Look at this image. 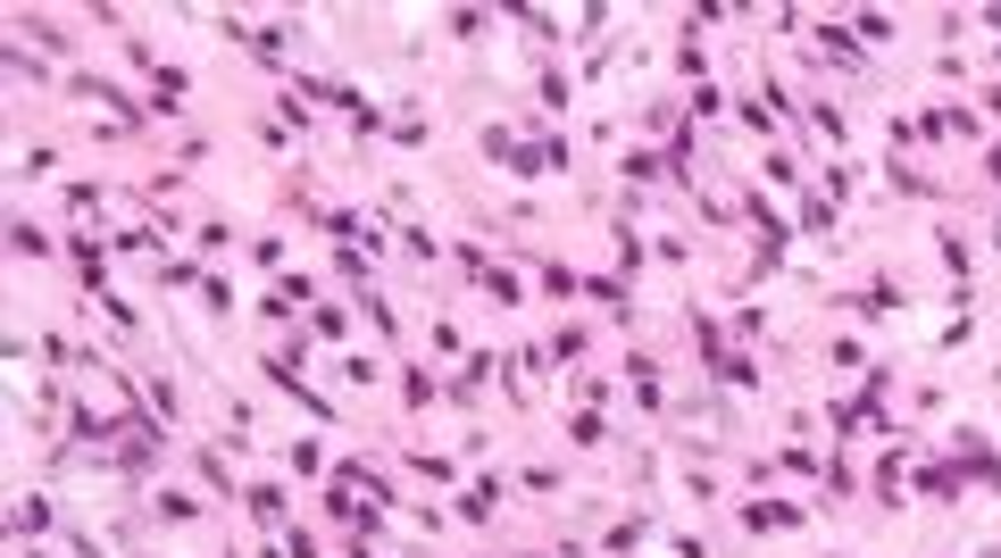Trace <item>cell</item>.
<instances>
[{
	"mask_svg": "<svg viewBox=\"0 0 1001 558\" xmlns=\"http://www.w3.org/2000/svg\"><path fill=\"white\" fill-rule=\"evenodd\" d=\"M42 525H67V517H58V501H42V492H25V501L9 508V541H18V550H25V541H34Z\"/></svg>",
	"mask_w": 1001,
	"mask_h": 558,
	"instance_id": "obj_1",
	"label": "cell"
},
{
	"mask_svg": "<svg viewBox=\"0 0 1001 558\" xmlns=\"http://www.w3.org/2000/svg\"><path fill=\"white\" fill-rule=\"evenodd\" d=\"M492 508H501V475H476V484H459V501H451V517L459 525H484Z\"/></svg>",
	"mask_w": 1001,
	"mask_h": 558,
	"instance_id": "obj_2",
	"label": "cell"
},
{
	"mask_svg": "<svg viewBox=\"0 0 1001 558\" xmlns=\"http://www.w3.org/2000/svg\"><path fill=\"white\" fill-rule=\"evenodd\" d=\"M243 508H251V525H292V501H284V484H243Z\"/></svg>",
	"mask_w": 1001,
	"mask_h": 558,
	"instance_id": "obj_3",
	"label": "cell"
},
{
	"mask_svg": "<svg viewBox=\"0 0 1001 558\" xmlns=\"http://www.w3.org/2000/svg\"><path fill=\"white\" fill-rule=\"evenodd\" d=\"M9 250L18 259H51V250H67V234H42L34 217H9Z\"/></svg>",
	"mask_w": 1001,
	"mask_h": 558,
	"instance_id": "obj_4",
	"label": "cell"
},
{
	"mask_svg": "<svg viewBox=\"0 0 1001 558\" xmlns=\"http://www.w3.org/2000/svg\"><path fill=\"white\" fill-rule=\"evenodd\" d=\"M794 217H801V234H843V217H834V201H827L818 184L794 192Z\"/></svg>",
	"mask_w": 1001,
	"mask_h": 558,
	"instance_id": "obj_5",
	"label": "cell"
},
{
	"mask_svg": "<svg viewBox=\"0 0 1001 558\" xmlns=\"http://www.w3.org/2000/svg\"><path fill=\"white\" fill-rule=\"evenodd\" d=\"M743 525L752 534H785V525H801V501H743Z\"/></svg>",
	"mask_w": 1001,
	"mask_h": 558,
	"instance_id": "obj_6",
	"label": "cell"
},
{
	"mask_svg": "<svg viewBox=\"0 0 1001 558\" xmlns=\"http://www.w3.org/2000/svg\"><path fill=\"white\" fill-rule=\"evenodd\" d=\"M567 442H576V450H601V442H609V409H593V400H585V409L567 417Z\"/></svg>",
	"mask_w": 1001,
	"mask_h": 558,
	"instance_id": "obj_7",
	"label": "cell"
},
{
	"mask_svg": "<svg viewBox=\"0 0 1001 558\" xmlns=\"http://www.w3.org/2000/svg\"><path fill=\"white\" fill-rule=\"evenodd\" d=\"M909 484L926 492V501H960V466H944V459H926L918 475H909Z\"/></svg>",
	"mask_w": 1001,
	"mask_h": 558,
	"instance_id": "obj_8",
	"label": "cell"
},
{
	"mask_svg": "<svg viewBox=\"0 0 1001 558\" xmlns=\"http://www.w3.org/2000/svg\"><path fill=\"white\" fill-rule=\"evenodd\" d=\"M759 175H768L776 192H810V175H801V159H794V150H768V159H759Z\"/></svg>",
	"mask_w": 1001,
	"mask_h": 558,
	"instance_id": "obj_9",
	"label": "cell"
},
{
	"mask_svg": "<svg viewBox=\"0 0 1001 558\" xmlns=\"http://www.w3.org/2000/svg\"><path fill=\"white\" fill-rule=\"evenodd\" d=\"M401 400H409V409H417V417L435 409V375L417 367V358H401Z\"/></svg>",
	"mask_w": 1001,
	"mask_h": 558,
	"instance_id": "obj_10",
	"label": "cell"
},
{
	"mask_svg": "<svg viewBox=\"0 0 1001 558\" xmlns=\"http://www.w3.org/2000/svg\"><path fill=\"white\" fill-rule=\"evenodd\" d=\"M642 534H651V517H626V525H609V534H601V558H626Z\"/></svg>",
	"mask_w": 1001,
	"mask_h": 558,
	"instance_id": "obj_11",
	"label": "cell"
},
{
	"mask_svg": "<svg viewBox=\"0 0 1001 558\" xmlns=\"http://www.w3.org/2000/svg\"><path fill=\"white\" fill-rule=\"evenodd\" d=\"M585 351H593V334H585V325H567V334L551 342L543 358H551V367H576V358H585Z\"/></svg>",
	"mask_w": 1001,
	"mask_h": 558,
	"instance_id": "obj_12",
	"label": "cell"
},
{
	"mask_svg": "<svg viewBox=\"0 0 1001 558\" xmlns=\"http://www.w3.org/2000/svg\"><path fill=\"white\" fill-rule=\"evenodd\" d=\"M342 384H384V358L376 351H342Z\"/></svg>",
	"mask_w": 1001,
	"mask_h": 558,
	"instance_id": "obj_13",
	"label": "cell"
},
{
	"mask_svg": "<svg viewBox=\"0 0 1001 558\" xmlns=\"http://www.w3.org/2000/svg\"><path fill=\"white\" fill-rule=\"evenodd\" d=\"M585 283H576V267H560V259H543V300H576Z\"/></svg>",
	"mask_w": 1001,
	"mask_h": 558,
	"instance_id": "obj_14",
	"label": "cell"
},
{
	"mask_svg": "<svg viewBox=\"0 0 1001 558\" xmlns=\"http://www.w3.org/2000/svg\"><path fill=\"white\" fill-rule=\"evenodd\" d=\"M151 508H159V517H168V525H192V517H201V501H192V492H175V484H168V492H159V501H151Z\"/></svg>",
	"mask_w": 1001,
	"mask_h": 558,
	"instance_id": "obj_15",
	"label": "cell"
},
{
	"mask_svg": "<svg viewBox=\"0 0 1001 558\" xmlns=\"http://www.w3.org/2000/svg\"><path fill=\"white\" fill-rule=\"evenodd\" d=\"M484 300H501V309H518V300H526V292H518V267H492V276H484Z\"/></svg>",
	"mask_w": 1001,
	"mask_h": 558,
	"instance_id": "obj_16",
	"label": "cell"
},
{
	"mask_svg": "<svg viewBox=\"0 0 1001 558\" xmlns=\"http://www.w3.org/2000/svg\"><path fill=\"white\" fill-rule=\"evenodd\" d=\"M201 309L209 316H234V283L226 276H201Z\"/></svg>",
	"mask_w": 1001,
	"mask_h": 558,
	"instance_id": "obj_17",
	"label": "cell"
},
{
	"mask_svg": "<svg viewBox=\"0 0 1001 558\" xmlns=\"http://www.w3.org/2000/svg\"><path fill=\"white\" fill-rule=\"evenodd\" d=\"M851 34H860V42H893V18H885V9H860V18H851Z\"/></svg>",
	"mask_w": 1001,
	"mask_h": 558,
	"instance_id": "obj_18",
	"label": "cell"
},
{
	"mask_svg": "<svg viewBox=\"0 0 1001 558\" xmlns=\"http://www.w3.org/2000/svg\"><path fill=\"white\" fill-rule=\"evenodd\" d=\"M443 25H451L459 42H476V34H484V25H492V9H451V18H443Z\"/></svg>",
	"mask_w": 1001,
	"mask_h": 558,
	"instance_id": "obj_19",
	"label": "cell"
},
{
	"mask_svg": "<svg viewBox=\"0 0 1001 558\" xmlns=\"http://www.w3.org/2000/svg\"><path fill=\"white\" fill-rule=\"evenodd\" d=\"M827 358H834V367H843V375H869V351H860V342H851V334H843V342H834V351H827Z\"/></svg>",
	"mask_w": 1001,
	"mask_h": 558,
	"instance_id": "obj_20",
	"label": "cell"
},
{
	"mask_svg": "<svg viewBox=\"0 0 1001 558\" xmlns=\"http://www.w3.org/2000/svg\"><path fill=\"white\" fill-rule=\"evenodd\" d=\"M543 109H551V117L567 109V75H560V67H543Z\"/></svg>",
	"mask_w": 1001,
	"mask_h": 558,
	"instance_id": "obj_21",
	"label": "cell"
},
{
	"mask_svg": "<svg viewBox=\"0 0 1001 558\" xmlns=\"http://www.w3.org/2000/svg\"><path fill=\"white\" fill-rule=\"evenodd\" d=\"M668 550H677V558H710V541H701V534H677Z\"/></svg>",
	"mask_w": 1001,
	"mask_h": 558,
	"instance_id": "obj_22",
	"label": "cell"
},
{
	"mask_svg": "<svg viewBox=\"0 0 1001 558\" xmlns=\"http://www.w3.org/2000/svg\"><path fill=\"white\" fill-rule=\"evenodd\" d=\"M284 550H292V558H318V534H292Z\"/></svg>",
	"mask_w": 1001,
	"mask_h": 558,
	"instance_id": "obj_23",
	"label": "cell"
},
{
	"mask_svg": "<svg viewBox=\"0 0 1001 558\" xmlns=\"http://www.w3.org/2000/svg\"><path fill=\"white\" fill-rule=\"evenodd\" d=\"M993 250H1001V217H993Z\"/></svg>",
	"mask_w": 1001,
	"mask_h": 558,
	"instance_id": "obj_24",
	"label": "cell"
},
{
	"mask_svg": "<svg viewBox=\"0 0 1001 558\" xmlns=\"http://www.w3.org/2000/svg\"><path fill=\"white\" fill-rule=\"evenodd\" d=\"M409 558H417V550H409Z\"/></svg>",
	"mask_w": 1001,
	"mask_h": 558,
	"instance_id": "obj_25",
	"label": "cell"
}]
</instances>
